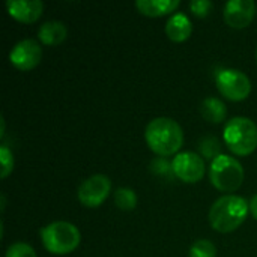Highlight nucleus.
Masks as SVG:
<instances>
[{"mask_svg":"<svg viewBox=\"0 0 257 257\" xmlns=\"http://www.w3.org/2000/svg\"><path fill=\"white\" fill-rule=\"evenodd\" d=\"M145 140L149 149L160 157L178 155L184 145V131L172 117H157L145 130Z\"/></svg>","mask_w":257,"mask_h":257,"instance_id":"obj_1","label":"nucleus"},{"mask_svg":"<svg viewBox=\"0 0 257 257\" xmlns=\"http://www.w3.org/2000/svg\"><path fill=\"white\" fill-rule=\"evenodd\" d=\"M250 203L239 196L227 194L214 202L209 209L211 227L220 233L235 232L248 217Z\"/></svg>","mask_w":257,"mask_h":257,"instance_id":"obj_2","label":"nucleus"},{"mask_svg":"<svg viewBox=\"0 0 257 257\" xmlns=\"http://www.w3.org/2000/svg\"><path fill=\"white\" fill-rule=\"evenodd\" d=\"M227 149L238 157H248L257 149V125L245 116L232 117L223 131Z\"/></svg>","mask_w":257,"mask_h":257,"instance_id":"obj_3","label":"nucleus"},{"mask_svg":"<svg viewBox=\"0 0 257 257\" xmlns=\"http://www.w3.org/2000/svg\"><path fill=\"white\" fill-rule=\"evenodd\" d=\"M44 248L54 256H65L77 250L81 241V233L72 223L54 221L41 229Z\"/></svg>","mask_w":257,"mask_h":257,"instance_id":"obj_4","label":"nucleus"},{"mask_svg":"<svg viewBox=\"0 0 257 257\" xmlns=\"http://www.w3.org/2000/svg\"><path fill=\"white\" fill-rule=\"evenodd\" d=\"M209 179L218 191L235 193L244 182V167L236 158L221 154L211 163Z\"/></svg>","mask_w":257,"mask_h":257,"instance_id":"obj_5","label":"nucleus"},{"mask_svg":"<svg viewBox=\"0 0 257 257\" xmlns=\"http://www.w3.org/2000/svg\"><path fill=\"white\" fill-rule=\"evenodd\" d=\"M215 84L218 92L232 102H241L251 93V81L239 69H220L215 75Z\"/></svg>","mask_w":257,"mask_h":257,"instance_id":"obj_6","label":"nucleus"},{"mask_svg":"<svg viewBox=\"0 0 257 257\" xmlns=\"http://www.w3.org/2000/svg\"><path fill=\"white\" fill-rule=\"evenodd\" d=\"M111 193V181L105 175H93L78 187V200L86 208H99Z\"/></svg>","mask_w":257,"mask_h":257,"instance_id":"obj_7","label":"nucleus"},{"mask_svg":"<svg viewBox=\"0 0 257 257\" xmlns=\"http://www.w3.org/2000/svg\"><path fill=\"white\" fill-rule=\"evenodd\" d=\"M173 175L185 184H197L203 179L205 160L196 152H179L172 161Z\"/></svg>","mask_w":257,"mask_h":257,"instance_id":"obj_8","label":"nucleus"},{"mask_svg":"<svg viewBox=\"0 0 257 257\" xmlns=\"http://www.w3.org/2000/svg\"><path fill=\"white\" fill-rule=\"evenodd\" d=\"M42 59V48L35 39H23L9 53V62L20 71H32Z\"/></svg>","mask_w":257,"mask_h":257,"instance_id":"obj_9","label":"nucleus"},{"mask_svg":"<svg viewBox=\"0 0 257 257\" xmlns=\"http://www.w3.org/2000/svg\"><path fill=\"white\" fill-rule=\"evenodd\" d=\"M224 21L232 29H245L256 15V3L253 0H230L224 5Z\"/></svg>","mask_w":257,"mask_h":257,"instance_id":"obj_10","label":"nucleus"},{"mask_svg":"<svg viewBox=\"0 0 257 257\" xmlns=\"http://www.w3.org/2000/svg\"><path fill=\"white\" fill-rule=\"evenodd\" d=\"M8 14L24 24H32L38 21L44 12V3L41 0H8Z\"/></svg>","mask_w":257,"mask_h":257,"instance_id":"obj_11","label":"nucleus"},{"mask_svg":"<svg viewBox=\"0 0 257 257\" xmlns=\"http://www.w3.org/2000/svg\"><path fill=\"white\" fill-rule=\"evenodd\" d=\"M191 33H193V24L190 18L182 12L173 14L166 23V35L173 42L178 44L185 42L191 36Z\"/></svg>","mask_w":257,"mask_h":257,"instance_id":"obj_12","label":"nucleus"},{"mask_svg":"<svg viewBox=\"0 0 257 257\" xmlns=\"http://www.w3.org/2000/svg\"><path fill=\"white\" fill-rule=\"evenodd\" d=\"M181 5L179 0H137L136 8L145 17L157 18L175 12Z\"/></svg>","mask_w":257,"mask_h":257,"instance_id":"obj_13","label":"nucleus"},{"mask_svg":"<svg viewBox=\"0 0 257 257\" xmlns=\"http://www.w3.org/2000/svg\"><path fill=\"white\" fill-rule=\"evenodd\" d=\"M68 36V29L62 21H47L38 30V39L44 45H59Z\"/></svg>","mask_w":257,"mask_h":257,"instance_id":"obj_14","label":"nucleus"},{"mask_svg":"<svg viewBox=\"0 0 257 257\" xmlns=\"http://www.w3.org/2000/svg\"><path fill=\"white\" fill-rule=\"evenodd\" d=\"M200 113L205 117V120H208L211 123H221L226 120L227 108L221 99H218L215 96H209L202 102Z\"/></svg>","mask_w":257,"mask_h":257,"instance_id":"obj_15","label":"nucleus"},{"mask_svg":"<svg viewBox=\"0 0 257 257\" xmlns=\"http://www.w3.org/2000/svg\"><path fill=\"white\" fill-rule=\"evenodd\" d=\"M114 205L120 211H133L137 206V194L131 188H117L114 191Z\"/></svg>","mask_w":257,"mask_h":257,"instance_id":"obj_16","label":"nucleus"},{"mask_svg":"<svg viewBox=\"0 0 257 257\" xmlns=\"http://www.w3.org/2000/svg\"><path fill=\"white\" fill-rule=\"evenodd\" d=\"M199 151H200V157L203 160H215L217 157L221 155V146L218 139L215 137H205L200 140L199 143Z\"/></svg>","mask_w":257,"mask_h":257,"instance_id":"obj_17","label":"nucleus"},{"mask_svg":"<svg viewBox=\"0 0 257 257\" xmlns=\"http://www.w3.org/2000/svg\"><path fill=\"white\" fill-rule=\"evenodd\" d=\"M190 257H217V247L208 239H197L190 248Z\"/></svg>","mask_w":257,"mask_h":257,"instance_id":"obj_18","label":"nucleus"},{"mask_svg":"<svg viewBox=\"0 0 257 257\" xmlns=\"http://www.w3.org/2000/svg\"><path fill=\"white\" fill-rule=\"evenodd\" d=\"M5 257H38L33 247L26 242H15L8 247Z\"/></svg>","mask_w":257,"mask_h":257,"instance_id":"obj_19","label":"nucleus"},{"mask_svg":"<svg viewBox=\"0 0 257 257\" xmlns=\"http://www.w3.org/2000/svg\"><path fill=\"white\" fill-rule=\"evenodd\" d=\"M0 161H2L0 176H2V179H6L14 170V155H12L11 149L5 145L0 148Z\"/></svg>","mask_w":257,"mask_h":257,"instance_id":"obj_20","label":"nucleus"},{"mask_svg":"<svg viewBox=\"0 0 257 257\" xmlns=\"http://www.w3.org/2000/svg\"><path fill=\"white\" fill-rule=\"evenodd\" d=\"M212 2L209 0H193L190 2V9L197 18H206L212 12Z\"/></svg>","mask_w":257,"mask_h":257,"instance_id":"obj_21","label":"nucleus"},{"mask_svg":"<svg viewBox=\"0 0 257 257\" xmlns=\"http://www.w3.org/2000/svg\"><path fill=\"white\" fill-rule=\"evenodd\" d=\"M151 169H152V172L157 173V175H170V173H173L172 164H169V163H167L166 160H163V158L154 160Z\"/></svg>","mask_w":257,"mask_h":257,"instance_id":"obj_22","label":"nucleus"},{"mask_svg":"<svg viewBox=\"0 0 257 257\" xmlns=\"http://www.w3.org/2000/svg\"><path fill=\"white\" fill-rule=\"evenodd\" d=\"M250 212H251L253 218L257 220V194H254L250 200Z\"/></svg>","mask_w":257,"mask_h":257,"instance_id":"obj_23","label":"nucleus"},{"mask_svg":"<svg viewBox=\"0 0 257 257\" xmlns=\"http://www.w3.org/2000/svg\"><path fill=\"white\" fill-rule=\"evenodd\" d=\"M0 123H2V133H0V136H3L5 134V119L3 117L0 119Z\"/></svg>","mask_w":257,"mask_h":257,"instance_id":"obj_24","label":"nucleus"},{"mask_svg":"<svg viewBox=\"0 0 257 257\" xmlns=\"http://www.w3.org/2000/svg\"><path fill=\"white\" fill-rule=\"evenodd\" d=\"M256 59H257V48H256Z\"/></svg>","mask_w":257,"mask_h":257,"instance_id":"obj_25","label":"nucleus"}]
</instances>
